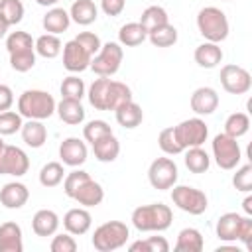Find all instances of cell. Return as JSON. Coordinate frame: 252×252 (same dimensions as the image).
<instances>
[{"label": "cell", "instance_id": "1", "mask_svg": "<svg viewBox=\"0 0 252 252\" xmlns=\"http://www.w3.org/2000/svg\"><path fill=\"white\" fill-rule=\"evenodd\" d=\"M173 213L163 203L142 205L132 211V224L140 232H161L171 226Z\"/></svg>", "mask_w": 252, "mask_h": 252}, {"label": "cell", "instance_id": "2", "mask_svg": "<svg viewBox=\"0 0 252 252\" xmlns=\"http://www.w3.org/2000/svg\"><path fill=\"white\" fill-rule=\"evenodd\" d=\"M55 98L39 89H28L18 98V112L28 120H45L55 112Z\"/></svg>", "mask_w": 252, "mask_h": 252}, {"label": "cell", "instance_id": "3", "mask_svg": "<svg viewBox=\"0 0 252 252\" xmlns=\"http://www.w3.org/2000/svg\"><path fill=\"white\" fill-rule=\"evenodd\" d=\"M197 28L199 33L213 43H220L228 37V18L226 14L217 6H205L197 14Z\"/></svg>", "mask_w": 252, "mask_h": 252}, {"label": "cell", "instance_id": "4", "mask_svg": "<svg viewBox=\"0 0 252 252\" xmlns=\"http://www.w3.org/2000/svg\"><path fill=\"white\" fill-rule=\"evenodd\" d=\"M130 236V230L126 226V222L122 220H108L104 224H100L98 228H94L93 234V246L98 252H112L118 250L126 244Z\"/></svg>", "mask_w": 252, "mask_h": 252}, {"label": "cell", "instance_id": "5", "mask_svg": "<svg viewBox=\"0 0 252 252\" xmlns=\"http://www.w3.org/2000/svg\"><path fill=\"white\" fill-rule=\"evenodd\" d=\"M171 201L177 209L189 215H203L209 207V199L201 189L189 185H173L171 187Z\"/></svg>", "mask_w": 252, "mask_h": 252}, {"label": "cell", "instance_id": "6", "mask_svg": "<svg viewBox=\"0 0 252 252\" xmlns=\"http://www.w3.org/2000/svg\"><path fill=\"white\" fill-rule=\"evenodd\" d=\"M122 57H124V51H122L120 43H116V41L102 43L98 53L91 59L89 69H93V73L98 75V77H112L120 69Z\"/></svg>", "mask_w": 252, "mask_h": 252}, {"label": "cell", "instance_id": "7", "mask_svg": "<svg viewBox=\"0 0 252 252\" xmlns=\"http://www.w3.org/2000/svg\"><path fill=\"white\" fill-rule=\"evenodd\" d=\"M211 148H213V158L220 169H234L242 159V152L236 138H230L224 132L213 138Z\"/></svg>", "mask_w": 252, "mask_h": 252}, {"label": "cell", "instance_id": "8", "mask_svg": "<svg viewBox=\"0 0 252 252\" xmlns=\"http://www.w3.org/2000/svg\"><path fill=\"white\" fill-rule=\"evenodd\" d=\"M173 130H175L177 142L183 146V150L203 146L207 142V136H209V128H207L205 120H201L199 116L179 122L177 126H173Z\"/></svg>", "mask_w": 252, "mask_h": 252}, {"label": "cell", "instance_id": "9", "mask_svg": "<svg viewBox=\"0 0 252 252\" xmlns=\"http://www.w3.org/2000/svg\"><path fill=\"white\" fill-rule=\"evenodd\" d=\"M177 173H179L177 165L171 158H158L150 163L148 179H150V185L154 189L165 191V189H171L177 183Z\"/></svg>", "mask_w": 252, "mask_h": 252}, {"label": "cell", "instance_id": "10", "mask_svg": "<svg viewBox=\"0 0 252 252\" xmlns=\"http://www.w3.org/2000/svg\"><path fill=\"white\" fill-rule=\"evenodd\" d=\"M28 169H30V159L22 148L8 144L0 148V175L22 177L28 173Z\"/></svg>", "mask_w": 252, "mask_h": 252}, {"label": "cell", "instance_id": "11", "mask_svg": "<svg viewBox=\"0 0 252 252\" xmlns=\"http://www.w3.org/2000/svg\"><path fill=\"white\" fill-rule=\"evenodd\" d=\"M220 85L230 94H244L252 87V77L240 65H224L220 69Z\"/></svg>", "mask_w": 252, "mask_h": 252}, {"label": "cell", "instance_id": "12", "mask_svg": "<svg viewBox=\"0 0 252 252\" xmlns=\"http://www.w3.org/2000/svg\"><path fill=\"white\" fill-rule=\"evenodd\" d=\"M91 59H93V55L75 39H71L63 45V67L69 73H83L85 69L91 67Z\"/></svg>", "mask_w": 252, "mask_h": 252}, {"label": "cell", "instance_id": "13", "mask_svg": "<svg viewBox=\"0 0 252 252\" xmlns=\"http://www.w3.org/2000/svg\"><path fill=\"white\" fill-rule=\"evenodd\" d=\"M87 144L79 138H65L59 146V158L65 165H71V167H79L87 161Z\"/></svg>", "mask_w": 252, "mask_h": 252}, {"label": "cell", "instance_id": "14", "mask_svg": "<svg viewBox=\"0 0 252 252\" xmlns=\"http://www.w3.org/2000/svg\"><path fill=\"white\" fill-rule=\"evenodd\" d=\"M219 106V94L211 87H199L191 94V110L197 116H207L213 114Z\"/></svg>", "mask_w": 252, "mask_h": 252}, {"label": "cell", "instance_id": "15", "mask_svg": "<svg viewBox=\"0 0 252 252\" xmlns=\"http://www.w3.org/2000/svg\"><path fill=\"white\" fill-rule=\"evenodd\" d=\"M93 224V217L87 211V207H77V209H69L63 217V226L69 234L73 236H81L85 232H89Z\"/></svg>", "mask_w": 252, "mask_h": 252}, {"label": "cell", "instance_id": "16", "mask_svg": "<svg viewBox=\"0 0 252 252\" xmlns=\"http://www.w3.org/2000/svg\"><path fill=\"white\" fill-rule=\"evenodd\" d=\"M30 199V189L20 181H10L0 189V203L6 209H22Z\"/></svg>", "mask_w": 252, "mask_h": 252}, {"label": "cell", "instance_id": "17", "mask_svg": "<svg viewBox=\"0 0 252 252\" xmlns=\"http://www.w3.org/2000/svg\"><path fill=\"white\" fill-rule=\"evenodd\" d=\"M71 199H75L79 205H83V207H96V205H100L102 203V199H104V189H102V185L100 183H96L94 179H87L85 183H81L79 187H77V191L73 193V197Z\"/></svg>", "mask_w": 252, "mask_h": 252}, {"label": "cell", "instance_id": "18", "mask_svg": "<svg viewBox=\"0 0 252 252\" xmlns=\"http://www.w3.org/2000/svg\"><path fill=\"white\" fill-rule=\"evenodd\" d=\"M24 240H22V228L18 222H4L0 224V252H22Z\"/></svg>", "mask_w": 252, "mask_h": 252}, {"label": "cell", "instance_id": "19", "mask_svg": "<svg viewBox=\"0 0 252 252\" xmlns=\"http://www.w3.org/2000/svg\"><path fill=\"white\" fill-rule=\"evenodd\" d=\"M32 228L37 236H53L59 228V217L51 209H39L32 219Z\"/></svg>", "mask_w": 252, "mask_h": 252}, {"label": "cell", "instance_id": "20", "mask_svg": "<svg viewBox=\"0 0 252 252\" xmlns=\"http://www.w3.org/2000/svg\"><path fill=\"white\" fill-rule=\"evenodd\" d=\"M240 222H242V215L238 213H224L219 217L217 220V236L222 242H236L238 240V232H240Z\"/></svg>", "mask_w": 252, "mask_h": 252}, {"label": "cell", "instance_id": "21", "mask_svg": "<svg viewBox=\"0 0 252 252\" xmlns=\"http://www.w3.org/2000/svg\"><path fill=\"white\" fill-rule=\"evenodd\" d=\"M195 63L203 69H215L220 61H222V49L219 47V43H213V41H205L201 45L195 47Z\"/></svg>", "mask_w": 252, "mask_h": 252}, {"label": "cell", "instance_id": "22", "mask_svg": "<svg viewBox=\"0 0 252 252\" xmlns=\"http://www.w3.org/2000/svg\"><path fill=\"white\" fill-rule=\"evenodd\" d=\"M114 116H116V122L122 126V128H136L142 124L144 120V110L140 104H136L134 100H128L124 104H120L116 110H114Z\"/></svg>", "mask_w": 252, "mask_h": 252}, {"label": "cell", "instance_id": "23", "mask_svg": "<svg viewBox=\"0 0 252 252\" xmlns=\"http://www.w3.org/2000/svg\"><path fill=\"white\" fill-rule=\"evenodd\" d=\"M91 146H93V154H94V158H96L98 161H102V163H110V161H114V159L118 158V154H120V142L116 140L114 134H108V136L96 140V142L91 144Z\"/></svg>", "mask_w": 252, "mask_h": 252}, {"label": "cell", "instance_id": "24", "mask_svg": "<svg viewBox=\"0 0 252 252\" xmlns=\"http://www.w3.org/2000/svg\"><path fill=\"white\" fill-rule=\"evenodd\" d=\"M69 16L79 26H91L98 18V8L93 0H75L69 10Z\"/></svg>", "mask_w": 252, "mask_h": 252}, {"label": "cell", "instance_id": "25", "mask_svg": "<svg viewBox=\"0 0 252 252\" xmlns=\"http://www.w3.org/2000/svg\"><path fill=\"white\" fill-rule=\"evenodd\" d=\"M55 112L59 114V118L65 124H81L85 120V108L81 104V100H73V98H61V102L55 106Z\"/></svg>", "mask_w": 252, "mask_h": 252}, {"label": "cell", "instance_id": "26", "mask_svg": "<svg viewBox=\"0 0 252 252\" xmlns=\"http://www.w3.org/2000/svg\"><path fill=\"white\" fill-rule=\"evenodd\" d=\"M43 30L47 32V33H55V35H59V33H63V32H67V28H69V24H71V16H69V12L67 10H63V8H51V10H47V14L43 16Z\"/></svg>", "mask_w": 252, "mask_h": 252}, {"label": "cell", "instance_id": "27", "mask_svg": "<svg viewBox=\"0 0 252 252\" xmlns=\"http://www.w3.org/2000/svg\"><path fill=\"white\" fill-rule=\"evenodd\" d=\"M20 132H22V140L30 148H41L47 140V128L43 126L41 120H28L26 124H22Z\"/></svg>", "mask_w": 252, "mask_h": 252}, {"label": "cell", "instance_id": "28", "mask_svg": "<svg viewBox=\"0 0 252 252\" xmlns=\"http://www.w3.org/2000/svg\"><path fill=\"white\" fill-rule=\"evenodd\" d=\"M110 81L108 77H100L96 79L91 87H89V102L96 108V110H108V91H110Z\"/></svg>", "mask_w": 252, "mask_h": 252}, {"label": "cell", "instance_id": "29", "mask_svg": "<svg viewBox=\"0 0 252 252\" xmlns=\"http://www.w3.org/2000/svg\"><path fill=\"white\" fill-rule=\"evenodd\" d=\"M205 246L203 234L197 228H183L177 234V242H175V250L177 252H201Z\"/></svg>", "mask_w": 252, "mask_h": 252}, {"label": "cell", "instance_id": "30", "mask_svg": "<svg viewBox=\"0 0 252 252\" xmlns=\"http://www.w3.org/2000/svg\"><path fill=\"white\" fill-rule=\"evenodd\" d=\"M146 39H148V32L142 28L140 22L124 24L118 32V41H120V45H126V47H136Z\"/></svg>", "mask_w": 252, "mask_h": 252}, {"label": "cell", "instance_id": "31", "mask_svg": "<svg viewBox=\"0 0 252 252\" xmlns=\"http://www.w3.org/2000/svg\"><path fill=\"white\" fill-rule=\"evenodd\" d=\"M185 165L191 173H205L211 165V158L209 154L201 148V146H195V148H187L185 152Z\"/></svg>", "mask_w": 252, "mask_h": 252}, {"label": "cell", "instance_id": "32", "mask_svg": "<svg viewBox=\"0 0 252 252\" xmlns=\"http://www.w3.org/2000/svg\"><path fill=\"white\" fill-rule=\"evenodd\" d=\"M6 49L10 55L16 53H26V51H35V41L28 32H12L6 37Z\"/></svg>", "mask_w": 252, "mask_h": 252}, {"label": "cell", "instance_id": "33", "mask_svg": "<svg viewBox=\"0 0 252 252\" xmlns=\"http://www.w3.org/2000/svg\"><path fill=\"white\" fill-rule=\"evenodd\" d=\"M61 49H63L61 39L55 33H43L35 39V53L45 59H55L61 53Z\"/></svg>", "mask_w": 252, "mask_h": 252}, {"label": "cell", "instance_id": "34", "mask_svg": "<svg viewBox=\"0 0 252 252\" xmlns=\"http://www.w3.org/2000/svg\"><path fill=\"white\" fill-rule=\"evenodd\" d=\"M140 24L146 32H152L163 24H169V16L161 6H148L140 16Z\"/></svg>", "mask_w": 252, "mask_h": 252}, {"label": "cell", "instance_id": "35", "mask_svg": "<svg viewBox=\"0 0 252 252\" xmlns=\"http://www.w3.org/2000/svg\"><path fill=\"white\" fill-rule=\"evenodd\" d=\"M250 130V116L246 112H234L224 120V134L230 138H240Z\"/></svg>", "mask_w": 252, "mask_h": 252}, {"label": "cell", "instance_id": "36", "mask_svg": "<svg viewBox=\"0 0 252 252\" xmlns=\"http://www.w3.org/2000/svg\"><path fill=\"white\" fill-rule=\"evenodd\" d=\"M148 39L156 47H171L177 41V30L171 24H163V26L148 32Z\"/></svg>", "mask_w": 252, "mask_h": 252}, {"label": "cell", "instance_id": "37", "mask_svg": "<svg viewBox=\"0 0 252 252\" xmlns=\"http://www.w3.org/2000/svg\"><path fill=\"white\" fill-rule=\"evenodd\" d=\"M65 179V169L63 163L59 161H49L39 169V183L43 187H57Z\"/></svg>", "mask_w": 252, "mask_h": 252}, {"label": "cell", "instance_id": "38", "mask_svg": "<svg viewBox=\"0 0 252 252\" xmlns=\"http://www.w3.org/2000/svg\"><path fill=\"white\" fill-rule=\"evenodd\" d=\"M132 100V91L128 85L120 81H110V91H108V110H116L120 104Z\"/></svg>", "mask_w": 252, "mask_h": 252}, {"label": "cell", "instance_id": "39", "mask_svg": "<svg viewBox=\"0 0 252 252\" xmlns=\"http://www.w3.org/2000/svg\"><path fill=\"white\" fill-rule=\"evenodd\" d=\"M158 146H159V148H161V152H163V154H167V156H177V154L185 152V150H183V146L177 142V136H175L173 126L163 128V130L159 132V136H158Z\"/></svg>", "mask_w": 252, "mask_h": 252}, {"label": "cell", "instance_id": "40", "mask_svg": "<svg viewBox=\"0 0 252 252\" xmlns=\"http://www.w3.org/2000/svg\"><path fill=\"white\" fill-rule=\"evenodd\" d=\"M169 242L163 236H150L146 240H136L130 244V252H167Z\"/></svg>", "mask_w": 252, "mask_h": 252}, {"label": "cell", "instance_id": "41", "mask_svg": "<svg viewBox=\"0 0 252 252\" xmlns=\"http://www.w3.org/2000/svg\"><path fill=\"white\" fill-rule=\"evenodd\" d=\"M85 96V83L77 75H69L61 83V98H73L81 100Z\"/></svg>", "mask_w": 252, "mask_h": 252}, {"label": "cell", "instance_id": "42", "mask_svg": "<svg viewBox=\"0 0 252 252\" xmlns=\"http://www.w3.org/2000/svg\"><path fill=\"white\" fill-rule=\"evenodd\" d=\"M0 16L10 24L16 26L24 18V4L22 0H2L0 2Z\"/></svg>", "mask_w": 252, "mask_h": 252}, {"label": "cell", "instance_id": "43", "mask_svg": "<svg viewBox=\"0 0 252 252\" xmlns=\"http://www.w3.org/2000/svg\"><path fill=\"white\" fill-rule=\"evenodd\" d=\"M22 114L14 110L0 112V136H12L18 130H22Z\"/></svg>", "mask_w": 252, "mask_h": 252}, {"label": "cell", "instance_id": "44", "mask_svg": "<svg viewBox=\"0 0 252 252\" xmlns=\"http://www.w3.org/2000/svg\"><path fill=\"white\" fill-rule=\"evenodd\" d=\"M108 134H112V128L104 120H91L83 128V138L87 142H91V144H94L96 140H100V138H104Z\"/></svg>", "mask_w": 252, "mask_h": 252}, {"label": "cell", "instance_id": "45", "mask_svg": "<svg viewBox=\"0 0 252 252\" xmlns=\"http://www.w3.org/2000/svg\"><path fill=\"white\" fill-rule=\"evenodd\" d=\"M232 185L236 191H242V193L252 191V165L250 163L236 169V173L232 175Z\"/></svg>", "mask_w": 252, "mask_h": 252}, {"label": "cell", "instance_id": "46", "mask_svg": "<svg viewBox=\"0 0 252 252\" xmlns=\"http://www.w3.org/2000/svg\"><path fill=\"white\" fill-rule=\"evenodd\" d=\"M10 65L18 73H28L35 65V51H26V53L10 55Z\"/></svg>", "mask_w": 252, "mask_h": 252}, {"label": "cell", "instance_id": "47", "mask_svg": "<svg viewBox=\"0 0 252 252\" xmlns=\"http://www.w3.org/2000/svg\"><path fill=\"white\" fill-rule=\"evenodd\" d=\"M89 177L91 175L87 171H83V169H73L71 173H67L65 179H63V191H65V195L67 197H73V193L77 191V187L81 183H85Z\"/></svg>", "mask_w": 252, "mask_h": 252}, {"label": "cell", "instance_id": "48", "mask_svg": "<svg viewBox=\"0 0 252 252\" xmlns=\"http://www.w3.org/2000/svg\"><path fill=\"white\" fill-rule=\"evenodd\" d=\"M49 248H51V252H75L77 250V242H75L73 234L61 232V234H55L53 236Z\"/></svg>", "mask_w": 252, "mask_h": 252}, {"label": "cell", "instance_id": "49", "mask_svg": "<svg viewBox=\"0 0 252 252\" xmlns=\"http://www.w3.org/2000/svg\"><path fill=\"white\" fill-rule=\"evenodd\" d=\"M75 41L77 43H81L93 57L98 53V49L102 47V41H100V37L96 35V33H93V32H81L77 37H75Z\"/></svg>", "mask_w": 252, "mask_h": 252}, {"label": "cell", "instance_id": "50", "mask_svg": "<svg viewBox=\"0 0 252 252\" xmlns=\"http://www.w3.org/2000/svg\"><path fill=\"white\" fill-rule=\"evenodd\" d=\"M238 240H240L246 248H252V219H250V217H242Z\"/></svg>", "mask_w": 252, "mask_h": 252}, {"label": "cell", "instance_id": "51", "mask_svg": "<svg viewBox=\"0 0 252 252\" xmlns=\"http://www.w3.org/2000/svg\"><path fill=\"white\" fill-rule=\"evenodd\" d=\"M100 8L106 16H120L126 8V0H100Z\"/></svg>", "mask_w": 252, "mask_h": 252}, {"label": "cell", "instance_id": "52", "mask_svg": "<svg viewBox=\"0 0 252 252\" xmlns=\"http://www.w3.org/2000/svg\"><path fill=\"white\" fill-rule=\"evenodd\" d=\"M14 104V93L8 85H0V112L10 110Z\"/></svg>", "mask_w": 252, "mask_h": 252}, {"label": "cell", "instance_id": "53", "mask_svg": "<svg viewBox=\"0 0 252 252\" xmlns=\"http://www.w3.org/2000/svg\"><path fill=\"white\" fill-rule=\"evenodd\" d=\"M242 209H244V213L250 217L252 215V195H246L244 197V201H242Z\"/></svg>", "mask_w": 252, "mask_h": 252}, {"label": "cell", "instance_id": "54", "mask_svg": "<svg viewBox=\"0 0 252 252\" xmlns=\"http://www.w3.org/2000/svg\"><path fill=\"white\" fill-rule=\"evenodd\" d=\"M8 28H10V24L0 16V37H4L6 35V32H8Z\"/></svg>", "mask_w": 252, "mask_h": 252}, {"label": "cell", "instance_id": "55", "mask_svg": "<svg viewBox=\"0 0 252 252\" xmlns=\"http://www.w3.org/2000/svg\"><path fill=\"white\" fill-rule=\"evenodd\" d=\"M39 6H55L59 0H35Z\"/></svg>", "mask_w": 252, "mask_h": 252}, {"label": "cell", "instance_id": "56", "mask_svg": "<svg viewBox=\"0 0 252 252\" xmlns=\"http://www.w3.org/2000/svg\"><path fill=\"white\" fill-rule=\"evenodd\" d=\"M2 146H4V140H2V136H0V148H2Z\"/></svg>", "mask_w": 252, "mask_h": 252}, {"label": "cell", "instance_id": "57", "mask_svg": "<svg viewBox=\"0 0 252 252\" xmlns=\"http://www.w3.org/2000/svg\"><path fill=\"white\" fill-rule=\"evenodd\" d=\"M0 2H2V0H0Z\"/></svg>", "mask_w": 252, "mask_h": 252}]
</instances>
